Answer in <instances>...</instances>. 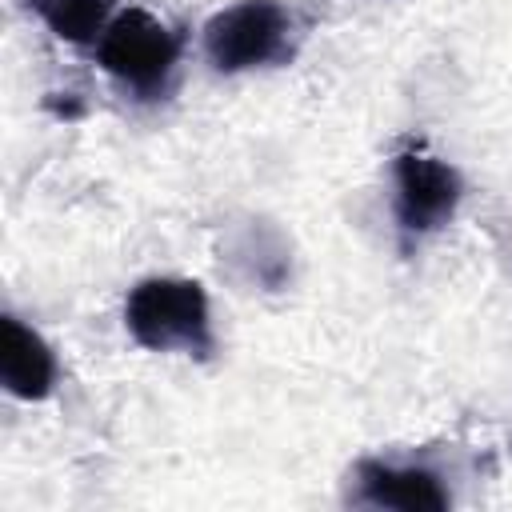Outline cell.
I'll list each match as a JSON object with an SVG mask.
<instances>
[{"label":"cell","mask_w":512,"mask_h":512,"mask_svg":"<svg viewBox=\"0 0 512 512\" xmlns=\"http://www.w3.org/2000/svg\"><path fill=\"white\" fill-rule=\"evenodd\" d=\"M124 324L140 348L208 356L216 348L208 296L184 276H148L124 300Z\"/></svg>","instance_id":"obj_1"},{"label":"cell","mask_w":512,"mask_h":512,"mask_svg":"<svg viewBox=\"0 0 512 512\" xmlns=\"http://www.w3.org/2000/svg\"><path fill=\"white\" fill-rule=\"evenodd\" d=\"M96 60L100 68L132 88L140 100H152L168 88L176 60H180V40L168 32L152 12L128 8L108 20V28L96 40Z\"/></svg>","instance_id":"obj_2"},{"label":"cell","mask_w":512,"mask_h":512,"mask_svg":"<svg viewBox=\"0 0 512 512\" xmlns=\"http://www.w3.org/2000/svg\"><path fill=\"white\" fill-rule=\"evenodd\" d=\"M292 16L280 0H240L204 24V56L216 72H248L288 56Z\"/></svg>","instance_id":"obj_3"},{"label":"cell","mask_w":512,"mask_h":512,"mask_svg":"<svg viewBox=\"0 0 512 512\" xmlns=\"http://www.w3.org/2000/svg\"><path fill=\"white\" fill-rule=\"evenodd\" d=\"M392 212L404 236H428L456 216L464 196L460 172L428 148H404L392 160Z\"/></svg>","instance_id":"obj_4"},{"label":"cell","mask_w":512,"mask_h":512,"mask_svg":"<svg viewBox=\"0 0 512 512\" xmlns=\"http://www.w3.org/2000/svg\"><path fill=\"white\" fill-rule=\"evenodd\" d=\"M356 500L368 508H400V512H440L452 504L448 488L428 468L360 460L356 468Z\"/></svg>","instance_id":"obj_5"},{"label":"cell","mask_w":512,"mask_h":512,"mask_svg":"<svg viewBox=\"0 0 512 512\" xmlns=\"http://www.w3.org/2000/svg\"><path fill=\"white\" fill-rule=\"evenodd\" d=\"M0 380L20 400H44L56 384V356L36 328L16 316L0 320Z\"/></svg>","instance_id":"obj_6"},{"label":"cell","mask_w":512,"mask_h":512,"mask_svg":"<svg viewBox=\"0 0 512 512\" xmlns=\"http://www.w3.org/2000/svg\"><path fill=\"white\" fill-rule=\"evenodd\" d=\"M28 4L68 44L100 40V32L108 28V8H112V0H28Z\"/></svg>","instance_id":"obj_7"}]
</instances>
